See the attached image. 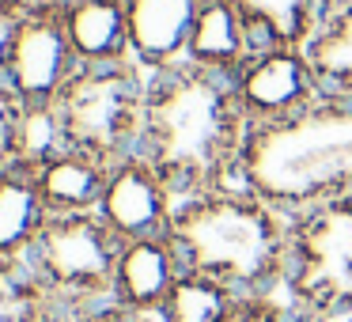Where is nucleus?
<instances>
[{
	"mask_svg": "<svg viewBox=\"0 0 352 322\" xmlns=\"http://www.w3.org/2000/svg\"><path fill=\"white\" fill-rule=\"evenodd\" d=\"M246 133L250 122L231 76L190 61L148 76L140 155L178 201L235 182Z\"/></svg>",
	"mask_w": 352,
	"mask_h": 322,
	"instance_id": "1",
	"label": "nucleus"
},
{
	"mask_svg": "<svg viewBox=\"0 0 352 322\" xmlns=\"http://www.w3.org/2000/svg\"><path fill=\"white\" fill-rule=\"evenodd\" d=\"M239 186L296 216L352 193V99L318 95L273 125H250Z\"/></svg>",
	"mask_w": 352,
	"mask_h": 322,
	"instance_id": "2",
	"label": "nucleus"
},
{
	"mask_svg": "<svg viewBox=\"0 0 352 322\" xmlns=\"http://www.w3.org/2000/svg\"><path fill=\"white\" fill-rule=\"evenodd\" d=\"M288 224V213L231 182L178 201L170 239L186 269L220 277L250 299H265L276 296L284 281Z\"/></svg>",
	"mask_w": 352,
	"mask_h": 322,
	"instance_id": "3",
	"label": "nucleus"
},
{
	"mask_svg": "<svg viewBox=\"0 0 352 322\" xmlns=\"http://www.w3.org/2000/svg\"><path fill=\"white\" fill-rule=\"evenodd\" d=\"M133 65H80L54 103L65 144L107 167L137 155L144 137L148 80Z\"/></svg>",
	"mask_w": 352,
	"mask_h": 322,
	"instance_id": "4",
	"label": "nucleus"
},
{
	"mask_svg": "<svg viewBox=\"0 0 352 322\" xmlns=\"http://www.w3.org/2000/svg\"><path fill=\"white\" fill-rule=\"evenodd\" d=\"M280 292L303 319L352 311V193L292 216Z\"/></svg>",
	"mask_w": 352,
	"mask_h": 322,
	"instance_id": "5",
	"label": "nucleus"
},
{
	"mask_svg": "<svg viewBox=\"0 0 352 322\" xmlns=\"http://www.w3.org/2000/svg\"><path fill=\"white\" fill-rule=\"evenodd\" d=\"M122 239L99 213L50 216L31 246V266L65 314H84L114 299V269Z\"/></svg>",
	"mask_w": 352,
	"mask_h": 322,
	"instance_id": "6",
	"label": "nucleus"
},
{
	"mask_svg": "<svg viewBox=\"0 0 352 322\" xmlns=\"http://www.w3.org/2000/svg\"><path fill=\"white\" fill-rule=\"evenodd\" d=\"M76 69L80 57L65 31L61 0H34L4 65L8 87L19 103H57Z\"/></svg>",
	"mask_w": 352,
	"mask_h": 322,
	"instance_id": "7",
	"label": "nucleus"
},
{
	"mask_svg": "<svg viewBox=\"0 0 352 322\" xmlns=\"http://www.w3.org/2000/svg\"><path fill=\"white\" fill-rule=\"evenodd\" d=\"M235 95L250 125H273L307 110L322 95L307 50L299 46H269L250 54V61L235 72Z\"/></svg>",
	"mask_w": 352,
	"mask_h": 322,
	"instance_id": "8",
	"label": "nucleus"
},
{
	"mask_svg": "<svg viewBox=\"0 0 352 322\" xmlns=\"http://www.w3.org/2000/svg\"><path fill=\"white\" fill-rule=\"evenodd\" d=\"M175 208H178L175 190L163 182V175L140 152L110 167L99 216L107 220V228L122 243L148 239V235H167L170 220H175Z\"/></svg>",
	"mask_w": 352,
	"mask_h": 322,
	"instance_id": "9",
	"label": "nucleus"
},
{
	"mask_svg": "<svg viewBox=\"0 0 352 322\" xmlns=\"http://www.w3.org/2000/svg\"><path fill=\"white\" fill-rule=\"evenodd\" d=\"M205 0H125L133 61L152 72L190 61V34Z\"/></svg>",
	"mask_w": 352,
	"mask_h": 322,
	"instance_id": "10",
	"label": "nucleus"
},
{
	"mask_svg": "<svg viewBox=\"0 0 352 322\" xmlns=\"http://www.w3.org/2000/svg\"><path fill=\"white\" fill-rule=\"evenodd\" d=\"M182 273L186 261L170 231L122 243L114 269V303L129 307V311H160Z\"/></svg>",
	"mask_w": 352,
	"mask_h": 322,
	"instance_id": "11",
	"label": "nucleus"
},
{
	"mask_svg": "<svg viewBox=\"0 0 352 322\" xmlns=\"http://www.w3.org/2000/svg\"><path fill=\"white\" fill-rule=\"evenodd\" d=\"M61 16L80 65L133 61L125 0H61Z\"/></svg>",
	"mask_w": 352,
	"mask_h": 322,
	"instance_id": "12",
	"label": "nucleus"
},
{
	"mask_svg": "<svg viewBox=\"0 0 352 322\" xmlns=\"http://www.w3.org/2000/svg\"><path fill=\"white\" fill-rule=\"evenodd\" d=\"M254 54L250 23L239 0H205L190 34V65L235 76Z\"/></svg>",
	"mask_w": 352,
	"mask_h": 322,
	"instance_id": "13",
	"label": "nucleus"
},
{
	"mask_svg": "<svg viewBox=\"0 0 352 322\" xmlns=\"http://www.w3.org/2000/svg\"><path fill=\"white\" fill-rule=\"evenodd\" d=\"M34 178H38V190H42V197H46V205L54 216L99 213L110 167L99 163L95 155L65 148V152H57L50 163H42V167L34 171Z\"/></svg>",
	"mask_w": 352,
	"mask_h": 322,
	"instance_id": "14",
	"label": "nucleus"
},
{
	"mask_svg": "<svg viewBox=\"0 0 352 322\" xmlns=\"http://www.w3.org/2000/svg\"><path fill=\"white\" fill-rule=\"evenodd\" d=\"M50 216L34 171L16 163L0 171V258H27Z\"/></svg>",
	"mask_w": 352,
	"mask_h": 322,
	"instance_id": "15",
	"label": "nucleus"
},
{
	"mask_svg": "<svg viewBox=\"0 0 352 322\" xmlns=\"http://www.w3.org/2000/svg\"><path fill=\"white\" fill-rule=\"evenodd\" d=\"M337 0H239L250 23L254 54L269 46H299L314 39L322 19L333 12Z\"/></svg>",
	"mask_w": 352,
	"mask_h": 322,
	"instance_id": "16",
	"label": "nucleus"
},
{
	"mask_svg": "<svg viewBox=\"0 0 352 322\" xmlns=\"http://www.w3.org/2000/svg\"><path fill=\"white\" fill-rule=\"evenodd\" d=\"M303 50L322 95L352 99V0H337Z\"/></svg>",
	"mask_w": 352,
	"mask_h": 322,
	"instance_id": "17",
	"label": "nucleus"
},
{
	"mask_svg": "<svg viewBox=\"0 0 352 322\" xmlns=\"http://www.w3.org/2000/svg\"><path fill=\"white\" fill-rule=\"evenodd\" d=\"M246 299L250 296H243L220 277L186 269L178 277V284L170 288L167 303L160 307V319L163 322H235V314L243 311Z\"/></svg>",
	"mask_w": 352,
	"mask_h": 322,
	"instance_id": "18",
	"label": "nucleus"
},
{
	"mask_svg": "<svg viewBox=\"0 0 352 322\" xmlns=\"http://www.w3.org/2000/svg\"><path fill=\"white\" fill-rule=\"evenodd\" d=\"M61 307L54 303L31 258H0V322H61Z\"/></svg>",
	"mask_w": 352,
	"mask_h": 322,
	"instance_id": "19",
	"label": "nucleus"
},
{
	"mask_svg": "<svg viewBox=\"0 0 352 322\" xmlns=\"http://www.w3.org/2000/svg\"><path fill=\"white\" fill-rule=\"evenodd\" d=\"M69 144H65V129L54 103H23L16 129V167L38 171L42 163H50Z\"/></svg>",
	"mask_w": 352,
	"mask_h": 322,
	"instance_id": "20",
	"label": "nucleus"
},
{
	"mask_svg": "<svg viewBox=\"0 0 352 322\" xmlns=\"http://www.w3.org/2000/svg\"><path fill=\"white\" fill-rule=\"evenodd\" d=\"M19 114H23V103L19 95L8 87L4 72H0V171L16 163V129H19Z\"/></svg>",
	"mask_w": 352,
	"mask_h": 322,
	"instance_id": "21",
	"label": "nucleus"
},
{
	"mask_svg": "<svg viewBox=\"0 0 352 322\" xmlns=\"http://www.w3.org/2000/svg\"><path fill=\"white\" fill-rule=\"evenodd\" d=\"M34 0H0V72L8 65V54L16 46V34L23 27L27 12H31Z\"/></svg>",
	"mask_w": 352,
	"mask_h": 322,
	"instance_id": "22",
	"label": "nucleus"
},
{
	"mask_svg": "<svg viewBox=\"0 0 352 322\" xmlns=\"http://www.w3.org/2000/svg\"><path fill=\"white\" fill-rule=\"evenodd\" d=\"M235 322H307V319L292 311L284 299L265 296V299H246L243 311L235 314Z\"/></svg>",
	"mask_w": 352,
	"mask_h": 322,
	"instance_id": "23",
	"label": "nucleus"
},
{
	"mask_svg": "<svg viewBox=\"0 0 352 322\" xmlns=\"http://www.w3.org/2000/svg\"><path fill=\"white\" fill-rule=\"evenodd\" d=\"M61 322H163V319H160V311H129V307H122V303H114V299H110V303L95 307V311L65 314Z\"/></svg>",
	"mask_w": 352,
	"mask_h": 322,
	"instance_id": "24",
	"label": "nucleus"
}]
</instances>
